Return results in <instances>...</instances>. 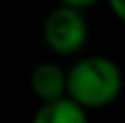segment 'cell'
Here are the masks:
<instances>
[{"label":"cell","mask_w":125,"mask_h":123,"mask_svg":"<svg viewBox=\"0 0 125 123\" xmlns=\"http://www.w3.org/2000/svg\"><path fill=\"white\" fill-rule=\"evenodd\" d=\"M66 96L80 105L84 111L111 105L123 88L121 68L107 55H88L78 60L66 72Z\"/></svg>","instance_id":"6da1fadb"},{"label":"cell","mask_w":125,"mask_h":123,"mask_svg":"<svg viewBox=\"0 0 125 123\" xmlns=\"http://www.w3.org/2000/svg\"><path fill=\"white\" fill-rule=\"evenodd\" d=\"M43 39L55 53L70 55L80 51L88 39V23L82 10L68 6L53 8L43 23Z\"/></svg>","instance_id":"7a4b0ae2"},{"label":"cell","mask_w":125,"mask_h":123,"mask_svg":"<svg viewBox=\"0 0 125 123\" xmlns=\"http://www.w3.org/2000/svg\"><path fill=\"white\" fill-rule=\"evenodd\" d=\"M31 90L43 105L66 99L68 76L58 64H51V62L39 64L31 72Z\"/></svg>","instance_id":"3957f363"},{"label":"cell","mask_w":125,"mask_h":123,"mask_svg":"<svg viewBox=\"0 0 125 123\" xmlns=\"http://www.w3.org/2000/svg\"><path fill=\"white\" fill-rule=\"evenodd\" d=\"M31 123H88V115L80 105L66 96V99L41 105Z\"/></svg>","instance_id":"277c9868"},{"label":"cell","mask_w":125,"mask_h":123,"mask_svg":"<svg viewBox=\"0 0 125 123\" xmlns=\"http://www.w3.org/2000/svg\"><path fill=\"white\" fill-rule=\"evenodd\" d=\"M96 2L98 0H60V6L82 10V8H88V6H92V4H96Z\"/></svg>","instance_id":"5b68a950"},{"label":"cell","mask_w":125,"mask_h":123,"mask_svg":"<svg viewBox=\"0 0 125 123\" xmlns=\"http://www.w3.org/2000/svg\"><path fill=\"white\" fill-rule=\"evenodd\" d=\"M109 6L115 12V17L125 23V0H109Z\"/></svg>","instance_id":"8992f818"}]
</instances>
